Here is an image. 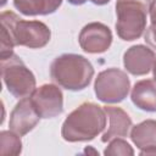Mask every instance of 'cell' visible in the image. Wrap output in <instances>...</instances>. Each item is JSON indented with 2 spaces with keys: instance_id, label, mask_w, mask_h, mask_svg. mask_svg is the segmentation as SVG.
I'll use <instances>...</instances> for the list:
<instances>
[{
  "instance_id": "1",
  "label": "cell",
  "mask_w": 156,
  "mask_h": 156,
  "mask_svg": "<svg viewBox=\"0 0 156 156\" xmlns=\"http://www.w3.org/2000/svg\"><path fill=\"white\" fill-rule=\"evenodd\" d=\"M107 115L102 106L85 101L76 107L62 123L61 136L68 143L90 141L106 128Z\"/></svg>"
},
{
  "instance_id": "2",
  "label": "cell",
  "mask_w": 156,
  "mask_h": 156,
  "mask_svg": "<svg viewBox=\"0 0 156 156\" xmlns=\"http://www.w3.org/2000/svg\"><path fill=\"white\" fill-rule=\"evenodd\" d=\"M50 77L58 87L71 91H79L91 83L94 67L83 55L62 54L51 62Z\"/></svg>"
},
{
  "instance_id": "3",
  "label": "cell",
  "mask_w": 156,
  "mask_h": 156,
  "mask_svg": "<svg viewBox=\"0 0 156 156\" xmlns=\"http://www.w3.org/2000/svg\"><path fill=\"white\" fill-rule=\"evenodd\" d=\"M0 21L1 26L10 33L15 45L41 49L51 39L50 28L41 21L23 20L12 11H2Z\"/></svg>"
},
{
  "instance_id": "4",
  "label": "cell",
  "mask_w": 156,
  "mask_h": 156,
  "mask_svg": "<svg viewBox=\"0 0 156 156\" xmlns=\"http://www.w3.org/2000/svg\"><path fill=\"white\" fill-rule=\"evenodd\" d=\"M151 0H117L116 32L124 41L139 39L146 29V20Z\"/></svg>"
},
{
  "instance_id": "5",
  "label": "cell",
  "mask_w": 156,
  "mask_h": 156,
  "mask_svg": "<svg viewBox=\"0 0 156 156\" xmlns=\"http://www.w3.org/2000/svg\"><path fill=\"white\" fill-rule=\"evenodd\" d=\"M1 77L9 93L16 99L29 96L37 88L35 76L16 54L1 60Z\"/></svg>"
},
{
  "instance_id": "6",
  "label": "cell",
  "mask_w": 156,
  "mask_h": 156,
  "mask_svg": "<svg viewBox=\"0 0 156 156\" xmlns=\"http://www.w3.org/2000/svg\"><path fill=\"white\" fill-rule=\"evenodd\" d=\"M130 90V79L127 72L111 67L101 71L94 82V91L101 102L118 104L123 101Z\"/></svg>"
},
{
  "instance_id": "7",
  "label": "cell",
  "mask_w": 156,
  "mask_h": 156,
  "mask_svg": "<svg viewBox=\"0 0 156 156\" xmlns=\"http://www.w3.org/2000/svg\"><path fill=\"white\" fill-rule=\"evenodd\" d=\"M40 118H55L63 112V94L57 84H41L29 95Z\"/></svg>"
},
{
  "instance_id": "8",
  "label": "cell",
  "mask_w": 156,
  "mask_h": 156,
  "mask_svg": "<svg viewBox=\"0 0 156 156\" xmlns=\"http://www.w3.org/2000/svg\"><path fill=\"white\" fill-rule=\"evenodd\" d=\"M111 29L101 22H90L85 24L78 35L80 49L88 54H102L107 51L112 44Z\"/></svg>"
},
{
  "instance_id": "9",
  "label": "cell",
  "mask_w": 156,
  "mask_h": 156,
  "mask_svg": "<svg viewBox=\"0 0 156 156\" xmlns=\"http://www.w3.org/2000/svg\"><path fill=\"white\" fill-rule=\"evenodd\" d=\"M40 121V116L33 107L29 96L20 99L10 113L9 127L12 132L23 136L33 130Z\"/></svg>"
},
{
  "instance_id": "10",
  "label": "cell",
  "mask_w": 156,
  "mask_h": 156,
  "mask_svg": "<svg viewBox=\"0 0 156 156\" xmlns=\"http://www.w3.org/2000/svg\"><path fill=\"white\" fill-rule=\"evenodd\" d=\"M155 61V51L143 44L133 45L123 54V66L126 71L133 76H145L150 73Z\"/></svg>"
},
{
  "instance_id": "11",
  "label": "cell",
  "mask_w": 156,
  "mask_h": 156,
  "mask_svg": "<svg viewBox=\"0 0 156 156\" xmlns=\"http://www.w3.org/2000/svg\"><path fill=\"white\" fill-rule=\"evenodd\" d=\"M104 110L107 115V118L110 121L108 128L105 130V133L101 136L102 143H107L113 138H124L129 134V130L133 127L132 118L129 115L118 106H104Z\"/></svg>"
},
{
  "instance_id": "12",
  "label": "cell",
  "mask_w": 156,
  "mask_h": 156,
  "mask_svg": "<svg viewBox=\"0 0 156 156\" xmlns=\"http://www.w3.org/2000/svg\"><path fill=\"white\" fill-rule=\"evenodd\" d=\"M132 102L146 112H156V82L143 79L134 84L130 91Z\"/></svg>"
},
{
  "instance_id": "13",
  "label": "cell",
  "mask_w": 156,
  "mask_h": 156,
  "mask_svg": "<svg viewBox=\"0 0 156 156\" xmlns=\"http://www.w3.org/2000/svg\"><path fill=\"white\" fill-rule=\"evenodd\" d=\"M62 0H13V6L24 16H46L61 6Z\"/></svg>"
},
{
  "instance_id": "14",
  "label": "cell",
  "mask_w": 156,
  "mask_h": 156,
  "mask_svg": "<svg viewBox=\"0 0 156 156\" xmlns=\"http://www.w3.org/2000/svg\"><path fill=\"white\" fill-rule=\"evenodd\" d=\"M129 136L139 150L156 146V119H145L133 126Z\"/></svg>"
},
{
  "instance_id": "15",
  "label": "cell",
  "mask_w": 156,
  "mask_h": 156,
  "mask_svg": "<svg viewBox=\"0 0 156 156\" xmlns=\"http://www.w3.org/2000/svg\"><path fill=\"white\" fill-rule=\"evenodd\" d=\"M22 152L21 136L15 132L1 130L0 132V154L2 156H17Z\"/></svg>"
},
{
  "instance_id": "16",
  "label": "cell",
  "mask_w": 156,
  "mask_h": 156,
  "mask_svg": "<svg viewBox=\"0 0 156 156\" xmlns=\"http://www.w3.org/2000/svg\"><path fill=\"white\" fill-rule=\"evenodd\" d=\"M104 155L106 156H132L134 155V150L128 141L122 138H113L108 141L107 146L104 150Z\"/></svg>"
},
{
  "instance_id": "17",
  "label": "cell",
  "mask_w": 156,
  "mask_h": 156,
  "mask_svg": "<svg viewBox=\"0 0 156 156\" xmlns=\"http://www.w3.org/2000/svg\"><path fill=\"white\" fill-rule=\"evenodd\" d=\"M1 48H0V60H6L13 55V48L16 46L10 33L5 27L1 26Z\"/></svg>"
},
{
  "instance_id": "18",
  "label": "cell",
  "mask_w": 156,
  "mask_h": 156,
  "mask_svg": "<svg viewBox=\"0 0 156 156\" xmlns=\"http://www.w3.org/2000/svg\"><path fill=\"white\" fill-rule=\"evenodd\" d=\"M144 40L154 51H156V26L155 24H150L145 29Z\"/></svg>"
},
{
  "instance_id": "19",
  "label": "cell",
  "mask_w": 156,
  "mask_h": 156,
  "mask_svg": "<svg viewBox=\"0 0 156 156\" xmlns=\"http://www.w3.org/2000/svg\"><path fill=\"white\" fill-rule=\"evenodd\" d=\"M149 15H150L151 24H155V26H156V0H151V1H150Z\"/></svg>"
},
{
  "instance_id": "20",
  "label": "cell",
  "mask_w": 156,
  "mask_h": 156,
  "mask_svg": "<svg viewBox=\"0 0 156 156\" xmlns=\"http://www.w3.org/2000/svg\"><path fill=\"white\" fill-rule=\"evenodd\" d=\"M139 154L140 155H146V156H149V155H156V146H149V147L141 149Z\"/></svg>"
},
{
  "instance_id": "21",
  "label": "cell",
  "mask_w": 156,
  "mask_h": 156,
  "mask_svg": "<svg viewBox=\"0 0 156 156\" xmlns=\"http://www.w3.org/2000/svg\"><path fill=\"white\" fill-rule=\"evenodd\" d=\"M90 2H93L94 5H98V6H102V5H106L108 4L111 0H89Z\"/></svg>"
},
{
  "instance_id": "22",
  "label": "cell",
  "mask_w": 156,
  "mask_h": 156,
  "mask_svg": "<svg viewBox=\"0 0 156 156\" xmlns=\"http://www.w3.org/2000/svg\"><path fill=\"white\" fill-rule=\"evenodd\" d=\"M67 1L72 5H74V6H79V5H83L87 0H67Z\"/></svg>"
},
{
  "instance_id": "23",
  "label": "cell",
  "mask_w": 156,
  "mask_h": 156,
  "mask_svg": "<svg viewBox=\"0 0 156 156\" xmlns=\"http://www.w3.org/2000/svg\"><path fill=\"white\" fill-rule=\"evenodd\" d=\"M152 76H154V80L156 82V61H155L154 67H152Z\"/></svg>"
}]
</instances>
